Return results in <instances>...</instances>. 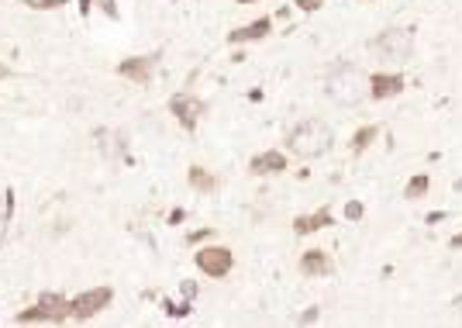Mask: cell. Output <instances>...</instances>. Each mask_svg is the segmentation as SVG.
<instances>
[{"instance_id": "cell-1", "label": "cell", "mask_w": 462, "mask_h": 328, "mask_svg": "<svg viewBox=\"0 0 462 328\" xmlns=\"http://www.w3.org/2000/svg\"><path fill=\"white\" fill-rule=\"evenodd\" d=\"M324 87H328V97L342 108H356L370 97V76L356 63H335Z\"/></svg>"}, {"instance_id": "cell-2", "label": "cell", "mask_w": 462, "mask_h": 328, "mask_svg": "<svg viewBox=\"0 0 462 328\" xmlns=\"http://www.w3.org/2000/svg\"><path fill=\"white\" fill-rule=\"evenodd\" d=\"M331 142H335V135L321 117H307V121H300L286 131V149L297 159H321L331 149Z\"/></svg>"}, {"instance_id": "cell-3", "label": "cell", "mask_w": 462, "mask_h": 328, "mask_svg": "<svg viewBox=\"0 0 462 328\" xmlns=\"http://www.w3.org/2000/svg\"><path fill=\"white\" fill-rule=\"evenodd\" d=\"M370 52L379 63H404L414 52V31L411 28H383L370 42Z\"/></svg>"}, {"instance_id": "cell-4", "label": "cell", "mask_w": 462, "mask_h": 328, "mask_svg": "<svg viewBox=\"0 0 462 328\" xmlns=\"http://www.w3.org/2000/svg\"><path fill=\"white\" fill-rule=\"evenodd\" d=\"M193 263H197V270H200L204 277L221 280V277L231 273L235 256H231V249H224V245H207V249H200V252L193 256Z\"/></svg>"}, {"instance_id": "cell-5", "label": "cell", "mask_w": 462, "mask_h": 328, "mask_svg": "<svg viewBox=\"0 0 462 328\" xmlns=\"http://www.w3.org/2000/svg\"><path fill=\"white\" fill-rule=\"evenodd\" d=\"M114 290L110 287H93V290H83L80 297H73V318L76 322H90L93 315H100L107 304H110Z\"/></svg>"}, {"instance_id": "cell-6", "label": "cell", "mask_w": 462, "mask_h": 328, "mask_svg": "<svg viewBox=\"0 0 462 328\" xmlns=\"http://www.w3.org/2000/svg\"><path fill=\"white\" fill-rule=\"evenodd\" d=\"M170 110H173V117L183 124L186 131H193L197 124H200V117H204V101L200 97H193V94H176L173 101H170Z\"/></svg>"}, {"instance_id": "cell-7", "label": "cell", "mask_w": 462, "mask_h": 328, "mask_svg": "<svg viewBox=\"0 0 462 328\" xmlns=\"http://www.w3.org/2000/svg\"><path fill=\"white\" fill-rule=\"evenodd\" d=\"M156 63H159V56H131L117 66V76H124L131 83H149L156 76Z\"/></svg>"}, {"instance_id": "cell-8", "label": "cell", "mask_w": 462, "mask_h": 328, "mask_svg": "<svg viewBox=\"0 0 462 328\" xmlns=\"http://www.w3.org/2000/svg\"><path fill=\"white\" fill-rule=\"evenodd\" d=\"M404 90V76L400 73H372L370 76V97L372 101H390Z\"/></svg>"}, {"instance_id": "cell-9", "label": "cell", "mask_w": 462, "mask_h": 328, "mask_svg": "<svg viewBox=\"0 0 462 328\" xmlns=\"http://www.w3.org/2000/svg\"><path fill=\"white\" fill-rule=\"evenodd\" d=\"M249 173H252V177H277V173H286V156H283L279 149L259 152V156H252Z\"/></svg>"}, {"instance_id": "cell-10", "label": "cell", "mask_w": 462, "mask_h": 328, "mask_svg": "<svg viewBox=\"0 0 462 328\" xmlns=\"http://www.w3.org/2000/svg\"><path fill=\"white\" fill-rule=\"evenodd\" d=\"M35 304L42 308L45 322H66V318H73V301L63 297V294H42Z\"/></svg>"}, {"instance_id": "cell-11", "label": "cell", "mask_w": 462, "mask_h": 328, "mask_svg": "<svg viewBox=\"0 0 462 328\" xmlns=\"http://www.w3.org/2000/svg\"><path fill=\"white\" fill-rule=\"evenodd\" d=\"M331 224H335L331 208H321V211H314V215H297V218H293V231H297V235H314V231L331 228Z\"/></svg>"}, {"instance_id": "cell-12", "label": "cell", "mask_w": 462, "mask_h": 328, "mask_svg": "<svg viewBox=\"0 0 462 328\" xmlns=\"http://www.w3.org/2000/svg\"><path fill=\"white\" fill-rule=\"evenodd\" d=\"M300 273H304V277H328V273H331L328 252H324V249H307V252L300 256Z\"/></svg>"}, {"instance_id": "cell-13", "label": "cell", "mask_w": 462, "mask_h": 328, "mask_svg": "<svg viewBox=\"0 0 462 328\" xmlns=\"http://www.w3.org/2000/svg\"><path fill=\"white\" fill-rule=\"evenodd\" d=\"M270 28H273V21H270V17H259V21H252V24H245V28L231 31V35H228V42H231V45H242V42H259V38H266V35H270Z\"/></svg>"}, {"instance_id": "cell-14", "label": "cell", "mask_w": 462, "mask_h": 328, "mask_svg": "<svg viewBox=\"0 0 462 328\" xmlns=\"http://www.w3.org/2000/svg\"><path fill=\"white\" fill-rule=\"evenodd\" d=\"M190 187L193 190H200V194H211V190H217V177L214 173H207L204 166H190Z\"/></svg>"}, {"instance_id": "cell-15", "label": "cell", "mask_w": 462, "mask_h": 328, "mask_svg": "<svg viewBox=\"0 0 462 328\" xmlns=\"http://www.w3.org/2000/svg\"><path fill=\"white\" fill-rule=\"evenodd\" d=\"M428 190H431V180H428V173H418V177H411V180H407V187H404V197H407V201H421Z\"/></svg>"}, {"instance_id": "cell-16", "label": "cell", "mask_w": 462, "mask_h": 328, "mask_svg": "<svg viewBox=\"0 0 462 328\" xmlns=\"http://www.w3.org/2000/svg\"><path fill=\"white\" fill-rule=\"evenodd\" d=\"M376 135H379V128L376 124H366V128H359L356 135H352V152L359 156V152H366L372 142H376Z\"/></svg>"}, {"instance_id": "cell-17", "label": "cell", "mask_w": 462, "mask_h": 328, "mask_svg": "<svg viewBox=\"0 0 462 328\" xmlns=\"http://www.w3.org/2000/svg\"><path fill=\"white\" fill-rule=\"evenodd\" d=\"M17 322H21V325H31V322H45V315H42V308H38V304H31L28 311H21V315H17Z\"/></svg>"}, {"instance_id": "cell-18", "label": "cell", "mask_w": 462, "mask_h": 328, "mask_svg": "<svg viewBox=\"0 0 462 328\" xmlns=\"http://www.w3.org/2000/svg\"><path fill=\"white\" fill-rule=\"evenodd\" d=\"M69 0H31V7H38V10H56V7H66Z\"/></svg>"}, {"instance_id": "cell-19", "label": "cell", "mask_w": 462, "mask_h": 328, "mask_svg": "<svg viewBox=\"0 0 462 328\" xmlns=\"http://www.w3.org/2000/svg\"><path fill=\"white\" fill-rule=\"evenodd\" d=\"M345 218H349V221H359V218H363V204H359V201H352V204L345 208Z\"/></svg>"}, {"instance_id": "cell-20", "label": "cell", "mask_w": 462, "mask_h": 328, "mask_svg": "<svg viewBox=\"0 0 462 328\" xmlns=\"http://www.w3.org/2000/svg\"><path fill=\"white\" fill-rule=\"evenodd\" d=\"M163 308H166V315H180V318H183L186 311H190V304H173V301H166Z\"/></svg>"}, {"instance_id": "cell-21", "label": "cell", "mask_w": 462, "mask_h": 328, "mask_svg": "<svg viewBox=\"0 0 462 328\" xmlns=\"http://www.w3.org/2000/svg\"><path fill=\"white\" fill-rule=\"evenodd\" d=\"M207 235H211V228H200V231H190V235H186V242H190V245H197V242H204Z\"/></svg>"}, {"instance_id": "cell-22", "label": "cell", "mask_w": 462, "mask_h": 328, "mask_svg": "<svg viewBox=\"0 0 462 328\" xmlns=\"http://www.w3.org/2000/svg\"><path fill=\"white\" fill-rule=\"evenodd\" d=\"M293 3H297L300 10H317V7H321L324 0H293Z\"/></svg>"}, {"instance_id": "cell-23", "label": "cell", "mask_w": 462, "mask_h": 328, "mask_svg": "<svg viewBox=\"0 0 462 328\" xmlns=\"http://www.w3.org/2000/svg\"><path fill=\"white\" fill-rule=\"evenodd\" d=\"M100 7H104V10H107V14H110V17H114V14H117V7H114V0H100Z\"/></svg>"}, {"instance_id": "cell-24", "label": "cell", "mask_w": 462, "mask_h": 328, "mask_svg": "<svg viewBox=\"0 0 462 328\" xmlns=\"http://www.w3.org/2000/svg\"><path fill=\"white\" fill-rule=\"evenodd\" d=\"M449 245H452V249H462V231H459V235H452V242H449Z\"/></svg>"}, {"instance_id": "cell-25", "label": "cell", "mask_w": 462, "mask_h": 328, "mask_svg": "<svg viewBox=\"0 0 462 328\" xmlns=\"http://www.w3.org/2000/svg\"><path fill=\"white\" fill-rule=\"evenodd\" d=\"M7 76H10V66H3V63H0V80H7Z\"/></svg>"}, {"instance_id": "cell-26", "label": "cell", "mask_w": 462, "mask_h": 328, "mask_svg": "<svg viewBox=\"0 0 462 328\" xmlns=\"http://www.w3.org/2000/svg\"><path fill=\"white\" fill-rule=\"evenodd\" d=\"M235 3H259V0H235Z\"/></svg>"}]
</instances>
